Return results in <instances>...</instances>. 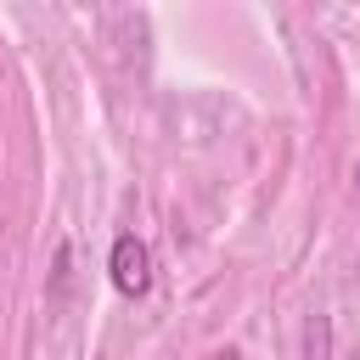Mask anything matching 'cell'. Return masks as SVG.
<instances>
[{"label": "cell", "mask_w": 360, "mask_h": 360, "mask_svg": "<svg viewBox=\"0 0 360 360\" xmlns=\"http://www.w3.org/2000/svg\"><path fill=\"white\" fill-rule=\"evenodd\" d=\"M107 270H112V287H118L124 298H141V292L152 287V253H146V242H141V236H118Z\"/></svg>", "instance_id": "obj_1"}]
</instances>
